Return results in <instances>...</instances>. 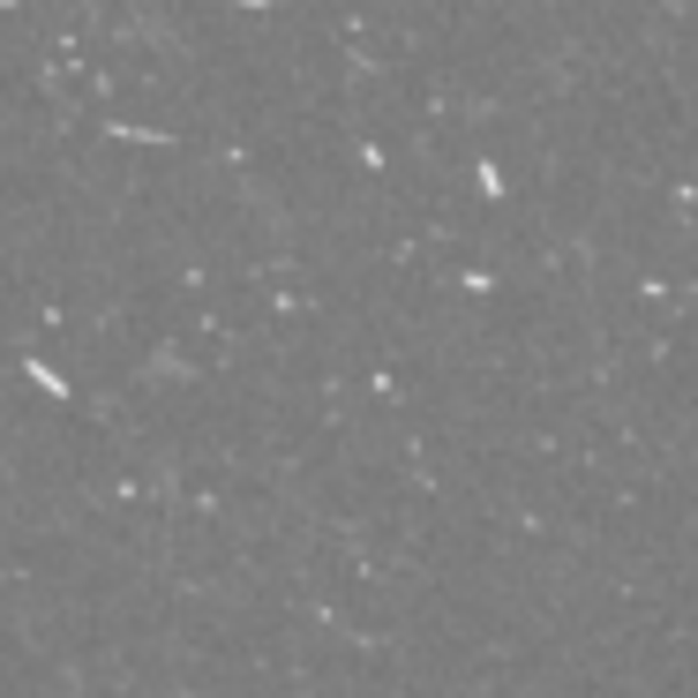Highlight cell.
<instances>
[{
  "label": "cell",
  "mask_w": 698,
  "mask_h": 698,
  "mask_svg": "<svg viewBox=\"0 0 698 698\" xmlns=\"http://www.w3.org/2000/svg\"><path fill=\"white\" fill-rule=\"evenodd\" d=\"M241 8H263V0H241Z\"/></svg>",
  "instance_id": "1"
}]
</instances>
